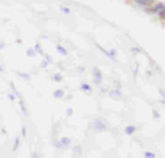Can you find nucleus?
Instances as JSON below:
<instances>
[{
  "instance_id": "obj_1",
  "label": "nucleus",
  "mask_w": 165,
  "mask_h": 158,
  "mask_svg": "<svg viewBox=\"0 0 165 158\" xmlns=\"http://www.w3.org/2000/svg\"><path fill=\"white\" fill-rule=\"evenodd\" d=\"M93 74H94V82L97 83V84H100L102 83V78H103L102 72L98 68H94L93 69Z\"/></svg>"
},
{
  "instance_id": "obj_2",
  "label": "nucleus",
  "mask_w": 165,
  "mask_h": 158,
  "mask_svg": "<svg viewBox=\"0 0 165 158\" xmlns=\"http://www.w3.org/2000/svg\"><path fill=\"white\" fill-rule=\"evenodd\" d=\"M94 128L97 129V130H99V131H103V130L107 129V126H105L102 121H95V123H94Z\"/></svg>"
},
{
  "instance_id": "obj_3",
  "label": "nucleus",
  "mask_w": 165,
  "mask_h": 158,
  "mask_svg": "<svg viewBox=\"0 0 165 158\" xmlns=\"http://www.w3.org/2000/svg\"><path fill=\"white\" fill-rule=\"evenodd\" d=\"M135 130H136V126H133V125H130V126H127V128L125 129V131H126V134H127V135L133 134V133H135Z\"/></svg>"
},
{
  "instance_id": "obj_4",
  "label": "nucleus",
  "mask_w": 165,
  "mask_h": 158,
  "mask_svg": "<svg viewBox=\"0 0 165 158\" xmlns=\"http://www.w3.org/2000/svg\"><path fill=\"white\" fill-rule=\"evenodd\" d=\"M135 2L137 4H140V5H150L151 3L154 2V0H135Z\"/></svg>"
},
{
  "instance_id": "obj_5",
  "label": "nucleus",
  "mask_w": 165,
  "mask_h": 158,
  "mask_svg": "<svg viewBox=\"0 0 165 158\" xmlns=\"http://www.w3.org/2000/svg\"><path fill=\"white\" fill-rule=\"evenodd\" d=\"M70 144V139L69 138H62L61 139V144H59V147H67Z\"/></svg>"
},
{
  "instance_id": "obj_6",
  "label": "nucleus",
  "mask_w": 165,
  "mask_h": 158,
  "mask_svg": "<svg viewBox=\"0 0 165 158\" xmlns=\"http://www.w3.org/2000/svg\"><path fill=\"white\" fill-rule=\"evenodd\" d=\"M53 97H56V98H62V97H64V91H61V89L56 91V92L53 93Z\"/></svg>"
},
{
  "instance_id": "obj_7",
  "label": "nucleus",
  "mask_w": 165,
  "mask_h": 158,
  "mask_svg": "<svg viewBox=\"0 0 165 158\" xmlns=\"http://www.w3.org/2000/svg\"><path fill=\"white\" fill-rule=\"evenodd\" d=\"M164 8H165V5L160 3V4H158V5H156V7L154 8V12H155V13H160V12H161V10H163Z\"/></svg>"
},
{
  "instance_id": "obj_8",
  "label": "nucleus",
  "mask_w": 165,
  "mask_h": 158,
  "mask_svg": "<svg viewBox=\"0 0 165 158\" xmlns=\"http://www.w3.org/2000/svg\"><path fill=\"white\" fill-rule=\"evenodd\" d=\"M81 89H82V91H85V92H90V91H91L90 86L87 84V83H82V84H81Z\"/></svg>"
},
{
  "instance_id": "obj_9",
  "label": "nucleus",
  "mask_w": 165,
  "mask_h": 158,
  "mask_svg": "<svg viewBox=\"0 0 165 158\" xmlns=\"http://www.w3.org/2000/svg\"><path fill=\"white\" fill-rule=\"evenodd\" d=\"M53 79H55L56 82H61V81H62V75H61L60 73H56V74L53 75Z\"/></svg>"
},
{
  "instance_id": "obj_10",
  "label": "nucleus",
  "mask_w": 165,
  "mask_h": 158,
  "mask_svg": "<svg viewBox=\"0 0 165 158\" xmlns=\"http://www.w3.org/2000/svg\"><path fill=\"white\" fill-rule=\"evenodd\" d=\"M57 50H59L60 54H62V55H66V54H67V51H66L62 46H60V45H57Z\"/></svg>"
},
{
  "instance_id": "obj_11",
  "label": "nucleus",
  "mask_w": 165,
  "mask_h": 158,
  "mask_svg": "<svg viewBox=\"0 0 165 158\" xmlns=\"http://www.w3.org/2000/svg\"><path fill=\"white\" fill-rule=\"evenodd\" d=\"M27 55H28V56H34L36 55V51L32 50V49H29L28 51H27Z\"/></svg>"
},
{
  "instance_id": "obj_12",
  "label": "nucleus",
  "mask_w": 165,
  "mask_h": 158,
  "mask_svg": "<svg viewBox=\"0 0 165 158\" xmlns=\"http://www.w3.org/2000/svg\"><path fill=\"white\" fill-rule=\"evenodd\" d=\"M18 146H19V139H16V143H14V147H13V149L17 151L18 149Z\"/></svg>"
},
{
  "instance_id": "obj_13",
  "label": "nucleus",
  "mask_w": 165,
  "mask_h": 158,
  "mask_svg": "<svg viewBox=\"0 0 165 158\" xmlns=\"http://www.w3.org/2000/svg\"><path fill=\"white\" fill-rule=\"evenodd\" d=\"M20 77H23V78H25V79H28V81H29V79H31V77L28 75V74H24V73H18Z\"/></svg>"
},
{
  "instance_id": "obj_14",
  "label": "nucleus",
  "mask_w": 165,
  "mask_h": 158,
  "mask_svg": "<svg viewBox=\"0 0 165 158\" xmlns=\"http://www.w3.org/2000/svg\"><path fill=\"white\" fill-rule=\"evenodd\" d=\"M145 157H147V158H154V157H155V154H154V153H149V152H147V153H145Z\"/></svg>"
},
{
  "instance_id": "obj_15",
  "label": "nucleus",
  "mask_w": 165,
  "mask_h": 158,
  "mask_svg": "<svg viewBox=\"0 0 165 158\" xmlns=\"http://www.w3.org/2000/svg\"><path fill=\"white\" fill-rule=\"evenodd\" d=\"M159 16H160L161 18H165V8H164V9H163V10L159 13Z\"/></svg>"
},
{
  "instance_id": "obj_16",
  "label": "nucleus",
  "mask_w": 165,
  "mask_h": 158,
  "mask_svg": "<svg viewBox=\"0 0 165 158\" xmlns=\"http://www.w3.org/2000/svg\"><path fill=\"white\" fill-rule=\"evenodd\" d=\"M8 97H9V100H10V101H16V97L13 96L11 93H9V95H8Z\"/></svg>"
},
{
  "instance_id": "obj_17",
  "label": "nucleus",
  "mask_w": 165,
  "mask_h": 158,
  "mask_svg": "<svg viewBox=\"0 0 165 158\" xmlns=\"http://www.w3.org/2000/svg\"><path fill=\"white\" fill-rule=\"evenodd\" d=\"M61 10H62L64 13H70V9H69V8H64V7H62Z\"/></svg>"
},
{
  "instance_id": "obj_18",
  "label": "nucleus",
  "mask_w": 165,
  "mask_h": 158,
  "mask_svg": "<svg viewBox=\"0 0 165 158\" xmlns=\"http://www.w3.org/2000/svg\"><path fill=\"white\" fill-rule=\"evenodd\" d=\"M25 134H27V133H25V128L23 126V128H22V135H23V137H25Z\"/></svg>"
},
{
  "instance_id": "obj_19",
  "label": "nucleus",
  "mask_w": 165,
  "mask_h": 158,
  "mask_svg": "<svg viewBox=\"0 0 165 158\" xmlns=\"http://www.w3.org/2000/svg\"><path fill=\"white\" fill-rule=\"evenodd\" d=\"M36 51H38V52H42V51H41V47H39V45H38V44L36 45Z\"/></svg>"
},
{
  "instance_id": "obj_20",
  "label": "nucleus",
  "mask_w": 165,
  "mask_h": 158,
  "mask_svg": "<svg viewBox=\"0 0 165 158\" xmlns=\"http://www.w3.org/2000/svg\"><path fill=\"white\" fill-rule=\"evenodd\" d=\"M73 114V109H69L67 110V115H71Z\"/></svg>"
},
{
  "instance_id": "obj_21",
  "label": "nucleus",
  "mask_w": 165,
  "mask_h": 158,
  "mask_svg": "<svg viewBox=\"0 0 165 158\" xmlns=\"http://www.w3.org/2000/svg\"><path fill=\"white\" fill-rule=\"evenodd\" d=\"M4 47V44L3 42H0V49H3Z\"/></svg>"
},
{
  "instance_id": "obj_22",
  "label": "nucleus",
  "mask_w": 165,
  "mask_h": 158,
  "mask_svg": "<svg viewBox=\"0 0 165 158\" xmlns=\"http://www.w3.org/2000/svg\"><path fill=\"white\" fill-rule=\"evenodd\" d=\"M0 72H4V69H3V67H2V65H0Z\"/></svg>"
}]
</instances>
